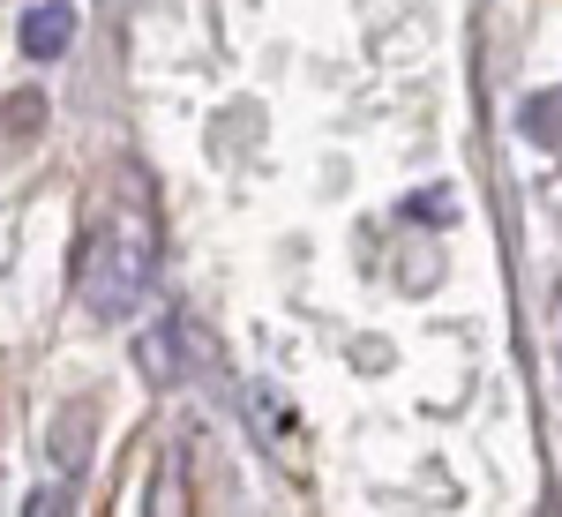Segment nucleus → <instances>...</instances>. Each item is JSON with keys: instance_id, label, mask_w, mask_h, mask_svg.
Instances as JSON below:
<instances>
[{"instance_id": "nucleus-1", "label": "nucleus", "mask_w": 562, "mask_h": 517, "mask_svg": "<svg viewBox=\"0 0 562 517\" xmlns=\"http://www.w3.org/2000/svg\"><path fill=\"white\" fill-rule=\"evenodd\" d=\"M150 270H158V225H150V203L143 188H121L105 217L90 225V248H83V307L98 323H121L143 307L150 293Z\"/></svg>"}, {"instance_id": "nucleus-2", "label": "nucleus", "mask_w": 562, "mask_h": 517, "mask_svg": "<svg viewBox=\"0 0 562 517\" xmlns=\"http://www.w3.org/2000/svg\"><path fill=\"white\" fill-rule=\"evenodd\" d=\"M68 38H76V8H68V0H45V8L23 15V53H31V60H60Z\"/></svg>"}, {"instance_id": "nucleus-3", "label": "nucleus", "mask_w": 562, "mask_h": 517, "mask_svg": "<svg viewBox=\"0 0 562 517\" xmlns=\"http://www.w3.org/2000/svg\"><path fill=\"white\" fill-rule=\"evenodd\" d=\"M405 211H413V217H428V225H450V217H458V195H450V188H428V195H413Z\"/></svg>"}]
</instances>
